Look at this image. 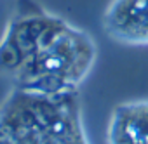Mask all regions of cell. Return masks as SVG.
Masks as SVG:
<instances>
[{
	"label": "cell",
	"instance_id": "2",
	"mask_svg": "<svg viewBox=\"0 0 148 144\" xmlns=\"http://www.w3.org/2000/svg\"><path fill=\"white\" fill-rule=\"evenodd\" d=\"M0 144H91L80 94L11 89L0 106Z\"/></svg>",
	"mask_w": 148,
	"mask_h": 144
},
{
	"label": "cell",
	"instance_id": "4",
	"mask_svg": "<svg viewBox=\"0 0 148 144\" xmlns=\"http://www.w3.org/2000/svg\"><path fill=\"white\" fill-rule=\"evenodd\" d=\"M106 144H148V99L125 101L112 109Z\"/></svg>",
	"mask_w": 148,
	"mask_h": 144
},
{
	"label": "cell",
	"instance_id": "1",
	"mask_svg": "<svg viewBox=\"0 0 148 144\" xmlns=\"http://www.w3.org/2000/svg\"><path fill=\"white\" fill-rule=\"evenodd\" d=\"M96 57L98 45L86 30L32 0H21L0 37V77L26 92H77Z\"/></svg>",
	"mask_w": 148,
	"mask_h": 144
},
{
	"label": "cell",
	"instance_id": "3",
	"mask_svg": "<svg viewBox=\"0 0 148 144\" xmlns=\"http://www.w3.org/2000/svg\"><path fill=\"white\" fill-rule=\"evenodd\" d=\"M103 31L124 45H148V0H112L103 14Z\"/></svg>",
	"mask_w": 148,
	"mask_h": 144
}]
</instances>
